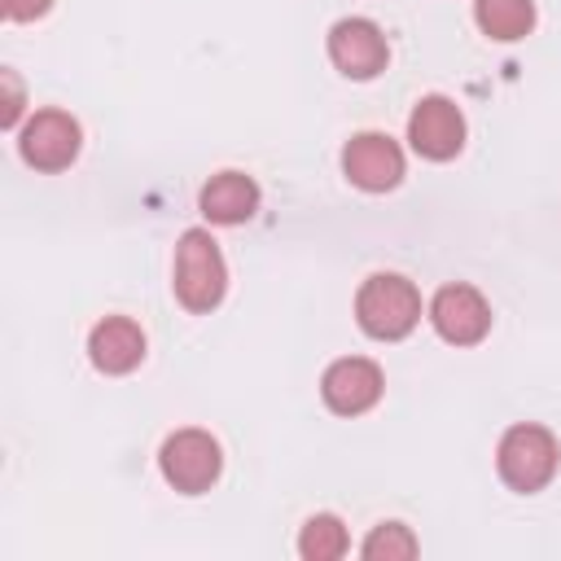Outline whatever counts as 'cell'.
<instances>
[{
    "instance_id": "obj_1",
    "label": "cell",
    "mask_w": 561,
    "mask_h": 561,
    "mask_svg": "<svg viewBox=\"0 0 561 561\" xmlns=\"http://www.w3.org/2000/svg\"><path fill=\"white\" fill-rule=\"evenodd\" d=\"M355 320L368 337L377 342H399L416 329L421 320V294L408 276L399 272H377L359 285L355 294Z\"/></svg>"
},
{
    "instance_id": "obj_2",
    "label": "cell",
    "mask_w": 561,
    "mask_h": 561,
    "mask_svg": "<svg viewBox=\"0 0 561 561\" xmlns=\"http://www.w3.org/2000/svg\"><path fill=\"white\" fill-rule=\"evenodd\" d=\"M175 298L188 311H210L219 307L224 289H228V267L219 254V241L202 228H188L175 245Z\"/></svg>"
},
{
    "instance_id": "obj_3",
    "label": "cell",
    "mask_w": 561,
    "mask_h": 561,
    "mask_svg": "<svg viewBox=\"0 0 561 561\" xmlns=\"http://www.w3.org/2000/svg\"><path fill=\"white\" fill-rule=\"evenodd\" d=\"M557 460H561L557 438L543 425H513V430H504L500 451H495L500 478L513 491H522V495L543 491L552 482V473H557Z\"/></svg>"
},
{
    "instance_id": "obj_4",
    "label": "cell",
    "mask_w": 561,
    "mask_h": 561,
    "mask_svg": "<svg viewBox=\"0 0 561 561\" xmlns=\"http://www.w3.org/2000/svg\"><path fill=\"white\" fill-rule=\"evenodd\" d=\"M158 465H162V478L184 491V495H202L219 469H224V456H219V443L206 434V430H175L162 451H158Z\"/></svg>"
},
{
    "instance_id": "obj_5",
    "label": "cell",
    "mask_w": 561,
    "mask_h": 561,
    "mask_svg": "<svg viewBox=\"0 0 561 561\" xmlns=\"http://www.w3.org/2000/svg\"><path fill=\"white\" fill-rule=\"evenodd\" d=\"M408 140L421 158L447 162L465 149V114L447 96H421L412 118H408Z\"/></svg>"
},
{
    "instance_id": "obj_6",
    "label": "cell",
    "mask_w": 561,
    "mask_h": 561,
    "mask_svg": "<svg viewBox=\"0 0 561 561\" xmlns=\"http://www.w3.org/2000/svg\"><path fill=\"white\" fill-rule=\"evenodd\" d=\"M342 171L364 193H386L403 180V149L381 131H359L342 149Z\"/></svg>"
},
{
    "instance_id": "obj_7",
    "label": "cell",
    "mask_w": 561,
    "mask_h": 561,
    "mask_svg": "<svg viewBox=\"0 0 561 561\" xmlns=\"http://www.w3.org/2000/svg\"><path fill=\"white\" fill-rule=\"evenodd\" d=\"M386 57H390V48H386V35H381L377 22H368V18H342V22H333V31H329V61L346 79H373V75H381L386 70Z\"/></svg>"
},
{
    "instance_id": "obj_8",
    "label": "cell",
    "mask_w": 561,
    "mask_h": 561,
    "mask_svg": "<svg viewBox=\"0 0 561 561\" xmlns=\"http://www.w3.org/2000/svg\"><path fill=\"white\" fill-rule=\"evenodd\" d=\"M79 123L66 114V110H39L26 127H22V158L35 167V171H61L79 158Z\"/></svg>"
},
{
    "instance_id": "obj_9",
    "label": "cell",
    "mask_w": 561,
    "mask_h": 561,
    "mask_svg": "<svg viewBox=\"0 0 561 561\" xmlns=\"http://www.w3.org/2000/svg\"><path fill=\"white\" fill-rule=\"evenodd\" d=\"M430 320L443 342L451 346H473L491 329V307L473 285H443L430 302Z\"/></svg>"
},
{
    "instance_id": "obj_10",
    "label": "cell",
    "mask_w": 561,
    "mask_h": 561,
    "mask_svg": "<svg viewBox=\"0 0 561 561\" xmlns=\"http://www.w3.org/2000/svg\"><path fill=\"white\" fill-rule=\"evenodd\" d=\"M381 386H386L381 368H377L373 359H364V355L333 359V364L324 368V377H320V394H324V403H329L333 412H342V416H359V412H368V408L381 399Z\"/></svg>"
},
{
    "instance_id": "obj_11",
    "label": "cell",
    "mask_w": 561,
    "mask_h": 561,
    "mask_svg": "<svg viewBox=\"0 0 561 561\" xmlns=\"http://www.w3.org/2000/svg\"><path fill=\"white\" fill-rule=\"evenodd\" d=\"M88 355L101 373L118 377V373H131L140 359H145V333L136 320L127 316H105L92 333H88Z\"/></svg>"
},
{
    "instance_id": "obj_12",
    "label": "cell",
    "mask_w": 561,
    "mask_h": 561,
    "mask_svg": "<svg viewBox=\"0 0 561 561\" xmlns=\"http://www.w3.org/2000/svg\"><path fill=\"white\" fill-rule=\"evenodd\" d=\"M197 206L210 224H245L259 210V184L241 171H219L202 184Z\"/></svg>"
},
{
    "instance_id": "obj_13",
    "label": "cell",
    "mask_w": 561,
    "mask_h": 561,
    "mask_svg": "<svg viewBox=\"0 0 561 561\" xmlns=\"http://www.w3.org/2000/svg\"><path fill=\"white\" fill-rule=\"evenodd\" d=\"M473 18L482 35L513 44L535 26V0H473Z\"/></svg>"
},
{
    "instance_id": "obj_14",
    "label": "cell",
    "mask_w": 561,
    "mask_h": 561,
    "mask_svg": "<svg viewBox=\"0 0 561 561\" xmlns=\"http://www.w3.org/2000/svg\"><path fill=\"white\" fill-rule=\"evenodd\" d=\"M346 548H351L346 526H342L333 513L307 517V526H302V535H298V557H302V561H333V557H342Z\"/></svg>"
},
{
    "instance_id": "obj_15",
    "label": "cell",
    "mask_w": 561,
    "mask_h": 561,
    "mask_svg": "<svg viewBox=\"0 0 561 561\" xmlns=\"http://www.w3.org/2000/svg\"><path fill=\"white\" fill-rule=\"evenodd\" d=\"M359 552L368 561H408V557H416V535L403 522H381V526H373V535L364 539Z\"/></svg>"
},
{
    "instance_id": "obj_16",
    "label": "cell",
    "mask_w": 561,
    "mask_h": 561,
    "mask_svg": "<svg viewBox=\"0 0 561 561\" xmlns=\"http://www.w3.org/2000/svg\"><path fill=\"white\" fill-rule=\"evenodd\" d=\"M0 9H4V18H9V22H31V18L48 13V9H53V0H0Z\"/></svg>"
},
{
    "instance_id": "obj_17",
    "label": "cell",
    "mask_w": 561,
    "mask_h": 561,
    "mask_svg": "<svg viewBox=\"0 0 561 561\" xmlns=\"http://www.w3.org/2000/svg\"><path fill=\"white\" fill-rule=\"evenodd\" d=\"M0 79H4V92H9V101H4V110H0V127H13L18 114H22V88H18V75H13V70H4Z\"/></svg>"
}]
</instances>
